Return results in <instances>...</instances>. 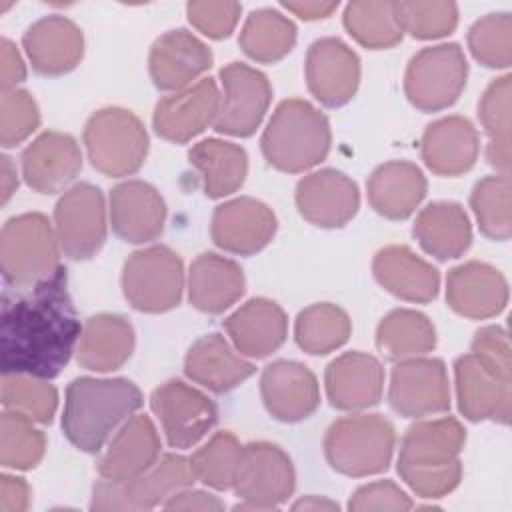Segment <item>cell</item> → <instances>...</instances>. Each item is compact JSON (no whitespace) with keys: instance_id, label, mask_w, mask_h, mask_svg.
Masks as SVG:
<instances>
[{"instance_id":"cell-1","label":"cell","mask_w":512,"mask_h":512,"mask_svg":"<svg viewBox=\"0 0 512 512\" xmlns=\"http://www.w3.org/2000/svg\"><path fill=\"white\" fill-rule=\"evenodd\" d=\"M24 292L2 296L0 364L2 374H28L50 380L68 364L82 326L68 292L66 268Z\"/></svg>"},{"instance_id":"cell-2","label":"cell","mask_w":512,"mask_h":512,"mask_svg":"<svg viewBox=\"0 0 512 512\" xmlns=\"http://www.w3.org/2000/svg\"><path fill=\"white\" fill-rule=\"evenodd\" d=\"M142 402V392L126 378H76L66 388L62 430L78 450L100 452Z\"/></svg>"},{"instance_id":"cell-3","label":"cell","mask_w":512,"mask_h":512,"mask_svg":"<svg viewBox=\"0 0 512 512\" xmlns=\"http://www.w3.org/2000/svg\"><path fill=\"white\" fill-rule=\"evenodd\" d=\"M464 440V428L450 416L412 424L400 444V478L422 498L446 496L462 478Z\"/></svg>"},{"instance_id":"cell-4","label":"cell","mask_w":512,"mask_h":512,"mask_svg":"<svg viewBox=\"0 0 512 512\" xmlns=\"http://www.w3.org/2000/svg\"><path fill=\"white\" fill-rule=\"evenodd\" d=\"M260 146L268 164L282 172L310 170L330 150L328 118L306 100H284L264 128Z\"/></svg>"},{"instance_id":"cell-5","label":"cell","mask_w":512,"mask_h":512,"mask_svg":"<svg viewBox=\"0 0 512 512\" xmlns=\"http://www.w3.org/2000/svg\"><path fill=\"white\" fill-rule=\"evenodd\" d=\"M394 426L380 414H352L336 420L324 438L328 464L346 476L384 472L394 452Z\"/></svg>"},{"instance_id":"cell-6","label":"cell","mask_w":512,"mask_h":512,"mask_svg":"<svg viewBox=\"0 0 512 512\" xmlns=\"http://www.w3.org/2000/svg\"><path fill=\"white\" fill-rule=\"evenodd\" d=\"M60 242L44 214L10 218L0 236L2 276L8 288H30L60 268Z\"/></svg>"},{"instance_id":"cell-7","label":"cell","mask_w":512,"mask_h":512,"mask_svg":"<svg viewBox=\"0 0 512 512\" xmlns=\"http://www.w3.org/2000/svg\"><path fill=\"white\" fill-rule=\"evenodd\" d=\"M90 164L104 176L120 178L138 172L148 154L144 124L130 110L110 106L94 112L84 128Z\"/></svg>"},{"instance_id":"cell-8","label":"cell","mask_w":512,"mask_h":512,"mask_svg":"<svg viewBox=\"0 0 512 512\" xmlns=\"http://www.w3.org/2000/svg\"><path fill=\"white\" fill-rule=\"evenodd\" d=\"M196 476L190 458L180 454H164L142 474L124 480H98L92 490V510H148L164 506L168 498L194 484Z\"/></svg>"},{"instance_id":"cell-9","label":"cell","mask_w":512,"mask_h":512,"mask_svg":"<svg viewBox=\"0 0 512 512\" xmlns=\"http://www.w3.org/2000/svg\"><path fill=\"white\" fill-rule=\"evenodd\" d=\"M184 266L166 246H150L134 252L122 270V290L132 308L140 312H168L180 304Z\"/></svg>"},{"instance_id":"cell-10","label":"cell","mask_w":512,"mask_h":512,"mask_svg":"<svg viewBox=\"0 0 512 512\" xmlns=\"http://www.w3.org/2000/svg\"><path fill=\"white\" fill-rule=\"evenodd\" d=\"M468 62L458 44H438L412 56L404 92L412 106L424 112H438L452 106L466 86Z\"/></svg>"},{"instance_id":"cell-11","label":"cell","mask_w":512,"mask_h":512,"mask_svg":"<svg viewBox=\"0 0 512 512\" xmlns=\"http://www.w3.org/2000/svg\"><path fill=\"white\" fill-rule=\"evenodd\" d=\"M296 474L288 454L270 442H250L242 446L234 478V492L242 498L236 510H270L292 496Z\"/></svg>"},{"instance_id":"cell-12","label":"cell","mask_w":512,"mask_h":512,"mask_svg":"<svg viewBox=\"0 0 512 512\" xmlns=\"http://www.w3.org/2000/svg\"><path fill=\"white\" fill-rule=\"evenodd\" d=\"M54 230L68 258H92L106 242V206L102 190L90 182L68 188L56 202Z\"/></svg>"},{"instance_id":"cell-13","label":"cell","mask_w":512,"mask_h":512,"mask_svg":"<svg viewBox=\"0 0 512 512\" xmlns=\"http://www.w3.org/2000/svg\"><path fill=\"white\" fill-rule=\"evenodd\" d=\"M150 404L172 448H192L218 420L216 404L182 380H168L158 386L150 396Z\"/></svg>"},{"instance_id":"cell-14","label":"cell","mask_w":512,"mask_h":512,"mask_svg":"<svg viewBox=\"0 0 512 512\" xmlns=\"http://www.w3.org/2000/svg\"><path fill=\"white\" fill-rule=\"evenodd\" d=\"M224 94L220 96L214 130L230 136H250L260 126L272 88L268 78L242 62H230L220 70Z\"/></svg>"},{"instance_id":"cell-15","label":"cell","mask_w":512,"mask_h":512,"mask_svg":"<svg viewBox=\"0 0 512 512\" xmlns=\"http://www.w3.org/2000/svg\"><path fill=\"white\" fill-rule=\"evenodd\" d=\"M388 400L394 412L406 418L440 414L450 408L446 366L438 358H410L396 364Z\"/></svg>"},{"instance_id":"cell-16","label":"cell","mask_w":512,"mask_h":512,"mask_svg":"<svg viewBox=\"0 0 512 512\" xmlns=\"http://www.w3.org/2000/svg\"><path fill=\"white\" fill-rule=\"evenodd\" d=\"M454 376L458 408L468 420H494L500 424L510 422L512 376L496 372L474 352L456 360Z\"/></svg>"},{"instance_id":"cell-17","label":"cell","mask_w":512,"mask_h":512,"mask_svg":"<svg viewBox=\"0 0 512 512\" xmlns=\"http://www.w3.org/2000/svg\"><path fill=\"white\" fill-rule=\"evenodd\" d=\"M306 82L312 96L324 106H342L356 94L360 60L342 40L320 38L306 54Z\"/></svg>"},{"instance_id":"cell-18","label":"cell","mask_w":512,"mask_h":512,"mask_svg":"<svg viewBox=\"0 0 512 512\" xmlns=\"http://www.w3.org/2000/svg\"><path fill=\"white\" fill-rule=\"evenodd\" d=\"M220 106V92L212 78L162 98L154 108V130L160 138L184 144L214 124Z\"/></svg>"},{"instance_id":"cell-19","label":"cell","mask_w":512,"mask_h":512,"mask_svg":"<svg viewBox=\"0 0 512 512\" xmlns=\"http://www.w3.org/2000/svg\"><path fill=\"white\" fill-rule=\"evenodd\" d=\"M212 240L218 248L250 256L268 246L276 234V216L260 200L234 198L220 204L212 214Z\"/></svg>"},{"instance_id":"cell-20","label":"cell","mask_w":512,"mask_h":512,"mask_svg":"<svg viewBox=\"0 0 512 512\" xmlns=\"http://www.w3.org/2000/svg\"><path fill=\"white\" fill-rule=\"evenodd\" d=\"M296 206L310 224L320 228H340L358 212L360 192L346 174L324 168L298 182Z\"/></svg>"},{"instance_id":"cell-21","label":"cell","mask_w":512,"mask_h":512,"mask_svg":"<svg viewBox=\"0 0 512 512\" xmlns=\"http://www.w3.org/2000/svg\"><path fill=\"white\" fill-rule=\"evenodd\" d=\"M260 394L270 416L282 422L308 418L320 404L316 376L300 362L276 360L260 378Z\"/></svg>"},{"instance_id":"cell-22","label":"cell","mask_w":512,"mask_h":512,"mask_svg":"<svg viewBox=\"0 0 512 512\" xmlns=\"http://www.w3.org/2000/svg\"><path fill=\"white\" fill-rule=\"evenodd\" d=\"M148 66L156 88L180 92L212 66V52L192 32L170 30L152 44Z\"/></svg>"},{"instance_id":"cell-23","label":"cell","mask_w":512,"mask_h":512,"mask_svg":"<svg viewBox=\"0 0 512 512\" xmlns=\"http://www.w3.org/2000/svg\"><path fill=\"white\" fill-rule=\"evenodd\" d=\"M166 204L160 192L142 180H126L110 192L112 230L126 242L142 244L164 230Z\"/></svg>"},{"instance_id":"cell-24","label":"cell","mask_w":512,"mask_h":512,"mask_svg":"<svg viewBox=\"0 0 512 512\" xmlns=\"http://www.w3.org/2000/svg\"><path fill=\"white\" fill-rule=\"evenodd\" d=\"M80 170V146L70 134L44 132L22 152V176L40 194L64 190Z\"/></svg>"},{"instance_id":"cell-25","label":"cell","mask_w":512,"mask_h":512,"mask_svg":"<svg viewBox=\"0 0 512 512\" xmlns=\"http://www.w3.org/2000/svg\"><path fill=\"white\" fill-rule=\"evenodd\" d=\"M448 306L466 318L484 320L500 314L508 302V284L490 264L466 262L448 272Z\"/></svg>"},{"instance_id":"cell-26","label":"cell","mask_w":512,"mask_h":512,"mask_svg":"<svg viewBox=\"0 0 512 512\" xmlns=\"http://www.w3.org/2000/svg\"><path fill=\"white\" fill-rule=\"evenodd\" d=\"M32 68L44 76H60L76 68L84 54L82 30L64 16L34 22L22 38Z\"/></svg>"},{"instance_id":"cell-27","label":"cell","mask_w":512,"mask_h":512,"mask_svg":"<svg viewBox=\"0 0 512 512\" xmlns=\"http://www.w3.org/2000/svg\"><path fill=\"white\" fill-rule=\"evenodd\" d=\"M326 394L338 410H364L374 406L384 388L382 364L364 352H346L332 360L324 374Z\"/></svg>"},{"instance_id":"cell-28","label":"cell","mask_w":512,"mask_h":512,"mask_svg":"<svg viewBox=\"0 0 512 512\" xmlns=\"http://www.w3.org/2000/svg\"><path fill=\"white\" fill-rule=\"evenodd\" d=\"M160 456V438L144 414L130 416L98 460L100 478L124 482L148 470Z\"/></svg>"},{"instance_id":"cell-29","label":"cell","mask_w":512,"mask_h":512,"mask_svg":"<svg viewBox=\"0 0 512 512\" xmlns=\"http://www.w3.org/2000/svg\"><path fill=\"white\" fill-rule=\"evenodd\" d=\"M234 348L250 358H266L276 352L288 334L284 310L268 298H252L224 322Z\"/></svg>"},{"instance_id":"cell-30","label":"cell","mask_w":512,"mask_h":512,"mask_svg":"<svg viewBox=\"0 0 512 512\" xmlns=\"http://www.w3.org/2000/svg\"><path fill=\"white\" fill-rule=\"evenodd\" d=\"M480 150L478 132L462 116H446L428 124L422 136V160L438 176L468 172Z\"/></svg>"},{"instance_id":"cell-31","label":"cell","mask_w":512,"mask_h":512,"mask_svg":"<svg viewBox=\"0 0 512 512\" xmlns=\"http://www.w3.org/2000/svg\"><path fill=\"white\" fill-rule=\"evenodd\" d=\"M372 272L384 290L408 302H430L440 288L438 270L406 246L382 248L374 256Z\"/></svg>"},{"instance_id":"cell-32","label":"cell","mask_w":512,"mask_h":512,"mask_svg":"<svg viewBox=\"0 0 512 512\" xmlns=\"http://www.w3.org/2000/svg\"><path fill=\"white\" fill-rule=\"evenodd\" d=\"M254 370V364L242 358L220 334L198 338L184 358L186 376L218 394L236 388L250 378Z\"/></svg>"},{"instance_id":"cell-33","label":"cell","mask_w":512,"mask_h":512,"mask_svg":"<svg viewBox=\"0 0 512 512\" xmlns=\"http://www.w3.org/2000/svg\"><path fill=\"white\" fill-rule=\"evenodd\" d=\"M368 202L384 218H408L426 196L422 170L406 160H392L378 166L368 178Z\"/></svg>"},{"instance_id":"cell-34","label":"cell","mask_w":512,"mask_h":512,"mask_svg":"<svg viewBox=\"0 0 512 512\" xmlns=\"http://www.w3.org/2000/svg\"><path fill=\"white\" fill-rule=\"evenodd\" d=\"M244 294L242 268L224 256L200 254L188 272L190 304L206 314H220Z\"/></svg>"},{"instance_id":"cell-35","label":"cell","mask_w":512,"mask_h":512,"mask_svg":"<svg viewBox=\"0 0 512 512\" xmlns=\"http://www.w3.org/2000/svg\"><path fill=\"white\" fill-rule=\"evenodd\" d=\"M134 350L132 324L118 314H96L88 318L76 348V360L92 372L120 368Z\"/></svg>"},{"instance_id":"cell-36","label":"cell","mask_w":512,"mask_h":512,"mask_svg":"<svg viewBox=\"0 0 512 512\" xmlns=\"http://www.w3.org/2000/svg\"><path fill=\"white\" fill-rule=\"evenodd\" d=\"M414 236L424 252L438 260H450L468 250L472 242V228L460 204L434 202L416 216Z\"/></svg>"},{"instance_id":"cell-37","label":"cell","mask_w":512,"mask_h":512,"mask_svg":"<svg viewBox=\"0 0 512 512\" xmlns=\"http://www.w3.org/2000/svg\"><path fill=\"white\" fill-rule=\"evenodd\" d=\"M188 160L200 172L208 198H224L236 192L248 174L244 148L216 138L194 144L188 152Z\"/></svg>"},{"instance_id":"cell-38","label":"cell","mask_w":512,"mask_h":512,"mask_svg":"<svg viewBox=\"0 0 512 512\" xmlns=\"http://www.w3.org/2000/svg\"><path fill=\"white\" fill-rule=\"evenodd\" d=\"M376 346L392 362L418 358L436 346V330L428 316L416 310H392L378 324Z\"/></svg>"},{"instance_id":"cell-39","label":"cell","mask_w":512,"mask_h":512,"mask_svg":"<svg viewBox=\"0 0 512 512\" xmlns=\"http://www.w3.org/2000/svg\"><path fill=\"white\" fill-rule=\"evenodd\" d=\"M238 42L252 60L266 64L278 62L294 48L296 26L276 10H254L246 18Z\"/></svg>"},{"instance_id":"cell-40","label":"cell","mask_w":512,"mask_h":512,"mask_svg":"<svg viewBox=\"0 0 512 512\" xmlns=\"http://www.w3.org/2000/svg\"><path fill=\"white\" fill-rule=\"evenodd\" d=\"M510 92L512 78L506 74L486 88L478 106V116L488 136V164L504 176L510 174Z\"/></svg>"},{"instance_id":"cell-41","label":"cell","mask_w":512,"mask_h":512,"mask_svg":"<svg viewBox=\"0 0 512 512\" xmlns=\"http://www.w3.org/2000/svg\"><path fill=\"white\" fill-rule=\"evenodd\" d=\"M348 314L336 304H312L304 308L294 324V338L308 354H328L340 348L350 336Z\"/></svg>"},{"instance_id":"cell-42","label":"cell","mask_w":512,"mask_h":512,"mask_svg":"<svg viewBox=\"0 0 512 512\" xmlns=\"http://www.w3.org/2000/svg\"><path fill=\"white\" fill-rule=\"evenodd\" d=\"M344 26L358 44L372 50L392 48L404 34L394 2H350L344 10Z\"/></svg>"},{"instance_id":"cell-43","label":"cell","mask_w":512,"mask_h":512,"mask_svg":"<svg viewBox=\"0 0 512 512\" xmlns=\"http://www.w3.org/2000/svg\"><path fill=\"white\" fill-rule=\"evenodd\" d=\"M510 176L494 174L476 182L470 204L480 232L490 240H508L512 232Z\"/></svg>"},{"instance_id":"cell-44","label":"cell","mask_w":512,"mask_h":512,"mask_svg":"<svg viewBox=\"0 0 512 512\" xmlns=\"http://www.w3.org/2000/svg\"><path fill=\"white\" fill-rule=\"evenodd\" d=\"M4 410L18 412L38 424H50L58 406V392L48 380L28 374H2Z\"/></svg>"},{"instance_id":"cell-45","label":"cell","mask_w":512,"mask_h":512,"mask_svg":"<svg viewBox=\"0 0 512 512\" xmlns=\"http://www.w3.org/2000/svg\"><path fill=\"white\" fill-rule=\"evenodd\" d=\"M240 452L242 446L232 432H216L190 458L196 480L216 490L232 488L240 462Z\"/></svg>"},{"instance_id":"cell-46","label":"cell","mask_w":512,"mask_h":512,"mask_svg":"<svg viewBox=\"0 0 512 512\" xmlns=\"http://www.w3.org/2000/svg\"><path fill=\"white\" fill-rule=\"evenodd\" d=\"M46 448L44 434L34 428V420L4 410L2 412V432H0V462L6 468L28 470L34 468Z\"/></svg>"},{"instance_id":"cell-47","label":"cell","mask_w":512,"mask_h":512,"mask_svg":"<svg viewBox=\"0 0 512 512\" xmlns=\"http://www.w3.org/2000/svg\"><path fill=\"white\" fill-rule=\"evenodd\" d=\"M472 56L486 68H508L512 62V18L508 12L488 14L468 32Z\"/></svg>"},{"instance_id":"cell-48","label":"cell","mask_w":512,"mask_h":512,"mask_svg":"<svg viewBox=\"0 0 512 512\" xmlns=\"http://www.w3.org/2000/svg\"><path fill=\"white\" fill-rule=\"evenodd\" d=\"M394 12L402 32L422 40L442 38L458 24L454 2H394Z\"/></svg>"},{"instance_id":"cell-49","label":"cell","mask_w":512,"mask_h":512,"mask_svg":"<svg viewBox=\"0 0 512 512\" xmlns=\"http://www.w3.org/2000/svg\"><path fill=\"white\" fill-rule=\"evenodd\" d=\"M40 124V112L30 96L22 88L2 90L0 98V142L4 148H12L24 142Z\"/></svg>"},{"instance_id":"cell-50","label":"cell","mask_w":512,"mask_h":512,"mask_svg":"<svg viewBox=\"0 0 512 512\" xmlns=\"http://www.w3.org/2000/svg\"><path fill=\"white\" fill-rule=\"evenodd\" d=\"M240 12L242 6L238 2H190L186 6L190 24L214 40H222L232 34Z\"/></svg>"},{"instance_id":"cell-51","label":"cell","mask_w":512,"mask_h":512,"mask_svg":"<svg viewBox=\"0 0 512 512\" xmlns=\"http://www.w3.org/2000/svg\"><path fill=\"white\" fill-rule=\"evenodd\" d=\"M348 508L354 512H370V510H400L402 512V510L412 508V500L394 482L380 480V482L360 486L352 494Z\"/></svg>"},{"instance_id":"cell-52","label":"cell","mask_w":512,"mask_h":512,"mask_svg":"<svg viewBox=\"0 0 512 512\" xmlns=\"http://www.w3.org/2000/svg\"><path fill=\"white\" fill-rule=\"evenodd\" d=\"M472 352L496 372L512 376L510 346H508V334L504 328L500 326L480 328L472 340Z\"/></svg>"},{"instance_id":"cell-53","label":"cell","mask_w":512,"mask_h":512,"mask_svg":"<svg viewBox=\"0 0 512 512\" xmlns=\"http://www.w3.org/2000/svg\"><path fill=\"white\" fill-rule=\"evenodd\" d=\"M26 78V66L16 50V46L8 40L2 38L0 42V84L2 90H12L18 88V84Z\"/></svg>"},{"instance_id":"cell-54","label":"cell","mask_w":512,"mask_h":512,"mask_svg":"<svg viewBox=\"0 0 512 512\" xmlns=\"http://www.w3.org/2000/svg\"><path fill=\"white\" fill-rule=\"evenodd\" d=\"M30 504V488L24 478L2 474L0 478V512H24Z\"/></svg>"},{"instance_id":"cell-55","label":"cell","mask_w":512,"mask_h":512,"mask_svg":"<svg viewBox=\"0 0 512 512\" xmlns=\"http://www.w3.org/2000/svg\"><path fill=\"white\" fill-rule=\"evenodd\" d=\"M164 508L168 510H222L224 502L204 490H192V488H184L178 494H174L172 498H168L164 502Z\"/></svg>"},{"instance_id":"cell-56","label":"cell","mask_w":512,"mask_h":512,"mask_svg":"<svg viewBox=\"0 0 512 512\" xmlns=\"http://www.w3.org/2000/svg\"><path fill=\"white\" fill-rule=\"evenodd\" d=\"M282 6L304 20H320V18H328L338 8V2L302 0V2H282Z\"/></svg>"},{"instance_id":"cell-57","label":"cell","mask_w":512,"mask_h":512,"mask_svg":"<svg viewBox=\"0 0 512 512\" xmlns=\"http://www.w3.org/2000/svg\"><path fill=\"white\" fill-rule=\"evenodd\" d=\"M0 186H2V204L8 202V198L14 194L16 186H18V178H16V168L12 164V160L8 156H2V166H0Z\"/></svg>"},{"instance_id":"cell-58","label":"cell","mask_w":512,"mask_h":512,"mask_svg":"<svg viewBox=\"0 0 512 512\" xmlns=\"http://www.w3.org/2000/svg\"><path fill=\"white\" fill-rule=\"evenodd\" d=\"M294 510H338V504L326 498H318V496H308L302 498L300 502H296L292 506Z\"/></svg>"}]
</instances>
